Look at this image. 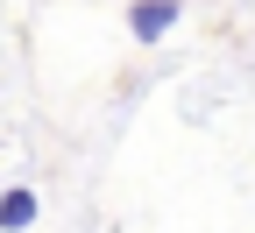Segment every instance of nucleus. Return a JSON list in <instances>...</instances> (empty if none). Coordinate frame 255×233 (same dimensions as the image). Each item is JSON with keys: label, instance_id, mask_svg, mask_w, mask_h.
Returning a JSON list of instances; mask_svg holds the SVG:
<instances>
[{"label": "nucleus", "instance_id": "1", "mask_svg": "<svg viewBox=\"0 0 255 233\" xmlns=\"http://www.w3.org/2000/svg\"><path fill=\"white\" fill-rule=\"evenodd\" d=\"M184 14V0H135V14H128V28H135V43H163L170 28Z\"/></svg>", "mask_w": 255, "mask_h": 233}, {"label": "nucleus", "instance_id": "2", "mask_svg": "<svg viewBox=\"0 0 255 233\" xmlns=\"http://www.w3.org/2000/svg\"><path fill=\"white\" fill-rule=\"evenodd\" d=\"M36 226V191L14 184V191H0V233H28Z\"/></svg>", "mask_w": 255, "mask_h": 233}]
</instances>
